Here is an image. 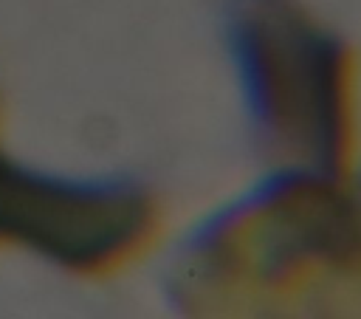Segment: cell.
<instances>
[{
	"instance_id": "cell-1",
	"label": "cell",
	"mask_w": 361,
	"mask_h": 319,
	"mask_svg": "<svg viewBox=\"0 0 361 319\" xmlns=\"http://www.w3.org/2000/svg\"><path fill=\"white\" fill-rule=\"evenodd\" d=\"M228 45L265 147L307 175H330L347 133L338 42L290 0H237Z\"/></svg>"
},
{
	"instance_id": "cell-2",
	"label": "cell",
	"mask_w": 361,
	"mask_h": 319,
	"mask_svg": "<svg viewBox=\"0 0 361 319\" xmlns=\"http://www.w3.org/2000/svg\"><path fill=\"white\" fill-rule=\"evenodd\" d=\"M152 229V200L130 178L54 175L0 147V243L68 271L121 263Z\"/></svg>"
}]
</instances>
